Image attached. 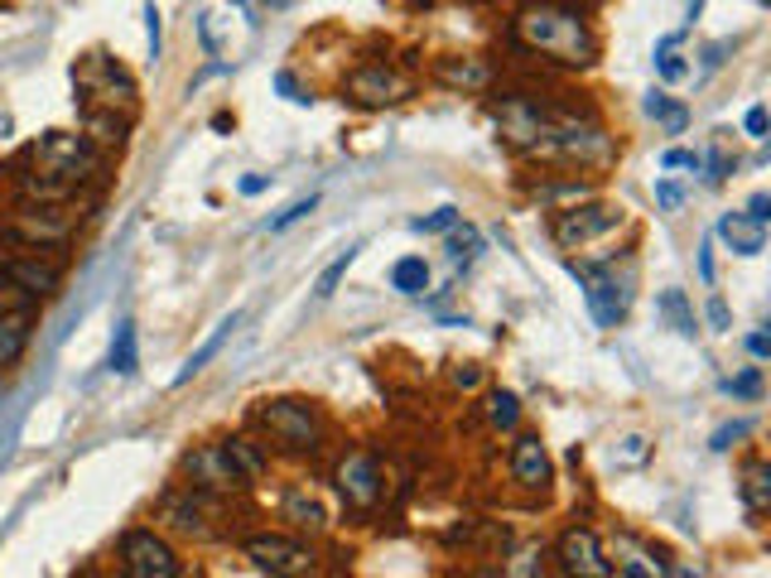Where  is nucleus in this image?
<instances>
[{
	"instance_id": "obj_1",
	"label": "nucleus",
	"mask_w": 771,
	"mask_h": 578,
	"mask_svg": "<svg viewBox=\"0 0 771 578\" xmlns=\"http://www.w3.org/2000/svg\"><path fill=\"white\" fill-rule=\"evenodd\" d=\"M516 43L531 53L550 58L560 68H593L599 63V34L584 20L579 6H564V0H531V6L516 10Z\"/></svg>"
},
{
	"instance_id": "obj_2",
	"label": "nucleus",
	"mask_w": 771,
	"mask_h": 578,
	"mask_svg": "<svg viewBox=\"0 0 771 578\" xmlns=\"http://www.w3.org/2000/svg\"><path fill=\"white\" fill-rule=\"evenodd\" d=\"M72 87L82 92V107H107V111L121 107L130 116L136 111V101H140L136 78H130V72L107 53H87L82 63L72 68Z\"/></svg>"
},
{
	"instance_id": "obj_3",
	"label": "nucleus",
	"mask_w": 771,
	"mask_h": 578,
	"mask_svg": "<svg viewBox=\"0 0 771 578\" xmlns=\"http://www.w3.org/2000/svg\"><path fill=\"white\" fill-rule=\"evenodd\" d=\"M256 425L270 434L285 454H314L324 444V419L309 400H260L256 405Z\"/></svg>"
},
{
	"instance_id": "obj_4",
	"label": "nucleus",
	"mask_w": 771,
	"mask_h": 578,
	"mask_svg": "<svg viewBox=\"0 0 771 578\" xmlns=\"http://www.w3.org/2000/svg\"><path fill=\"white\" fill-rule=\"evenodd\" d=\"M121 574H130V578H179L184 564H179V555H174V545L165 540V535L136 526V530L121 535Z\"/></svg>"
},
{
	"instance_id": "obj_5",
	"label": "nucleus",
	"mask_w": 771,
	"mask_h": 578,
	"mask_svg": "<svg viewBox=\"0 0 771 578\" xmlns=\"http://www.w3.org/2000/svg\"><path fill=\"white\" fill-rule=\"evenodd\" d=\"M241 555L270 578L314 574V564H318L314 549L304 540H289V535H251V540H241Z\"/></svg>"
},
{
	"instance_id": "obj_6",
	"label": "nucleus",
	"mask_w": 771,
	"mask_h": 578,
	"mask_svg": "<svg viewBox=\"0 0 771 578\" xmlns=\"http://www.w3.org/2000/svg\"><path fill=\"white\" fill-rule=\"evenodd\" d=\"M343 92L357 101V107H396V101H405L415 92V82L405 78V72L386 68V63H367L357 72H347L343 78Z\"/></svg>"
},
{
	"instance_id": "obj_7",
	"label": "nucleus",
	"mask_w": 771,
	"mask_h": 578,
	"mask_svg": "<svg viewBox=\"0 0 771 578\" xmlns=\"http://www.w3.org/2000/svg\"><path fill=\"white\" fill-rule=\"evenodd\" d=\"M6 237L24 241L29 251H49V246H68L72 222H68V217H58V212H53V202H39V208L29 202V208L14 212V222L6 227Z\"/></svg>"
},
{
	"instance_id": "obj_8",
	"label": "nucleus",
	"mask_w": 771,
	"mask_h": 578,
	"mask_svg": "<svg viewBox=\"0 0 771 578\" xmlns=\"http://www.w3.org/2000/svg\"><path fill=\"white\" fill-rule=\"evenodd\" d=\"M333 482H338L347 506H357V511H372L376 497H382V462H376L367 448H353V454L338 462Z\"/></svg>"
},
{
	"instance_id": "obj_9",
	"label": "nucleus",
	"mask_w": 771,
	"mask_h": 578,
	"mask_svg": "<svg viewBox=\"0 0 771 578\" xmlns=\"http://www.w3.org/2000/svg\"><path fill=\"white\" fill-rule=\"evenodd\" d=\"M555 559H560L564 574H584V578H607V574H613V559L603 555V540L589 526L564 530L560 545H555Z\"/></svg>"
},
{
	"instance_id": "obj_10",
	"label": "nucleus",
	"mask_w": 771,
	"mask_h": 578,
	"mask_svg": "<svg viewBox=\"0 0 771 578\" xmlns=\"http://www.w3.org/2000/svg\"><path fill=\"white\" fill-rule=\"evenodd\" d=\"M545 126H550V111L541 101L531 97H506L502 111H497V130L506 144H516V150H535V144L545 140Z\"/></svg>"
},
{
	"instance_id": "obj_11",
	"label": "nucleus",
	"mask_w": 771,
	"mask_h": 578,
	"mask_svg": "<svg viewBox=\"0 0 771 578\" xmlns=\"http://www.w3.org/2000/svg\"><path fill=\"white\" fill-rule=\"evenodd\" d=\"M579 285H584V299H589V313L599 328H617V318L627 313V295H622L617 275L613 270H599V266H574Z\"/></svg>"
},
{
	"instance_id": "obj_12",
	"label": "nucleus",
	"mask_w": 771,
	"mask_h": 578,
	"mask_svg": "<svg viewBox=\"0 0 771 578\" xmlns=\"http://www.w3.org/2000/svg\"><path fill=\"white\" fill-rule=\"evenodd\" d=\"M184 477H188V487H198V491H241V472L227 462L223 454V444H202L194 448V454L184 458Z\"/></svg>"
},
{
	"instance_id": "obj_13",
	"label": "nucleus",
	"mask_w": 771,
	"mask_h": 578,
	"mask_svg": "<svg viewBox=\"0 0 771 578\" xmlns=\"http://www.w3.org/2000/svg\"><path fill=\"white\" fill-rule=\"evenodd\" d=\"M622 222V208H607V202H589V208H570L555 217V241L560 246H584L603 231H613Z\"/></svg>"
},
{
	"instance_id": "obj_14",
	"label": "nucleus",
	"mask_w": 771,
	"mask_h": 578,
	"mask_svg": "<svg viewBox=\"0 0 771 578\" xmlns=\"http://www.w3.org/2000/svg\"><path fill=\"white\" fill-rule=\"evenodd\" d=\"M208 491H198V487H188V491H169L165 501H159V520H165L169 530H179V535H194V540H208L212 526H208Z\"/></svg>"
},
{
	"instance_id": "obj_15",
	"label": "nucleus",
	"mask_w": 771,
	"mask_h": 578,
	"mask_svg": "<svg viewBox=\"0 0 771 578\" xmlns=\"http://www.w3.org/2000/svg\"><path fill=\"white\" fill-rule=\"evenodd\" d=\"M0 275H6L10 285H20L24 295H39V299L58 295V285H63V270H58V260H39V251L0 260Z\"/></svg>"
},
{
	"instance_id": "obj_16",
	"label": "nucleus",
	"mask_w": 771,
	"mask_h": 578,
	"mask_svg": "<svg viewBox=\"0 0 771 578\" xmlns=\"http://www.w3.org/2000/svg\"><path fill=\"white\" fill-rule=\"evenodd\" d=\"M512 482L526 487V491H545L555 482V462H550L541 434H521L512 444Z\"/></svg>"
},
{
	"instance_id": "obj_17",
	"label": "nucleus",
	"mask_w": 771,
	"mask_h": 578,
	"mask_svg": "<svg viewBox=\"0 0 771 578\" xmlns=\"http://www.w3.org/2000/svg\"><path fill=\"white\" fill-rule=\"evenodd\" d=\"M434 78L444 87H454V92H487V87L497 82V72H492L487 58H439V63H434Z\"/></svg>"
},
{
	"instance_id": "obj_18",
	"label": "nucleus",
	"mask_w": 771,
	"mask_h": 578,
	"mask_svg": "<svg viewBox=\"0 0 771 578\" xmlns=\"http://www.w3.org/2000/svg\"><path fill=\"white\" fill-rule=\"evenodd\" d=\"M613 574H636V578H661V574H675L671 564H665L656 549L642 545L636 535L622 530L617 535V564H613Z\"/></svg>"
},
{
	"instance_id": "obj_19",
	"label": "nucleus",
	"mask_w": 771,
	"mask_h": 578,
	"mask_svg": "<svg viewBox=\"0 0 771 578\" xmlns=\"http://www.w3.org/2000/svg\"><path fill=\"white\" fill-rule=\"evenodd\" d=\"M82 136L97 144V150H121L130 136V116H116L107 107H82Z\"/></svg>"
},
{
	"instance_id": "obj_20",
	"label": "nucleus",
	"mask_w": 771,
	"mask_h": 578,
	"mask_svg": "<svg viewBox=\"0 0 771 578\" xmlns=\"http://www.w3.org/2000/svg\"><path fill=\"white\" fill-rule=\"evenodd\" d=\"M719 237L729 241L738 256H762L767 251V222H758V217H748V212H729V217H723Z\"/></svg>"
},
{
	"instance_id": "obj_21",
	"label": "nucleus",
	"mask_w": 771,
	"mask_h": 578,
	"mask_svg": "<svg viewBox=\"0 0 771 578\" xmlns=\"http://www.w3.org/2000/svg\"><path fill=\"white\" fill-rule=\"evenodd\" d=\"M29 332H34V313L29 309H14V313H0V371L14 367L29 347Z\"/></svg>"
},
{
	"instance_id": "obj_22",
	"label": "nucleus",
	"mask_w": 771,
	"mask_h": 578,
	"mask_svg": "<svg viewBox=\"0 0 771 578\" xmlns=\"http://www.w3.org/2000/svg\"><path fill=\"white\" fill-rule=\"evenodd\" d=\"M223 454H227V462L231 468L241 472V482H260V477H266V454H260V448L251 444V439H241V434H231V439H223Z\"/></svg>"
},
{
	"instance_id": "obj_23",
	"label": "nucleus",
	"mask_w": 771,
	"mask_h": 578,
	"mask_svg": "<svg viewBox=\"0 0 771 578\" xmlns=\"http://www.w3.org/2000/svg\"><path fill=\"white\" fill-rule=\"evenodd\" d=\"M743 506H748V516H767L771 511V468L762 458H752L743 468Z\"/></svg>"
},
{
	"instance_id": "obj_24",
	"label": "nucleus",
	"mask_w": 771,
	"mask_h": 578,
	"mask_svg": "<svg viewBox=\"0 0 771 578\" xmlns=\"http://www.w3.org/2000/svg\"><path fill=\"white\" fill-rule=\"evenodd\" d=\"M237 323H241V313H231V318H223V323H217V332H212V338H208V342H202V347H198V352H194V357H188V361H184V371H179V376H174V386L194 381V376H198L202 367H208V361H212L217 352H223V342L231 338V328H237Z\"/></svg>"
},
{
	"instance_id": "obj_25",
	"label": "nucleus",
	"mask_w": 771,
	"mask_h": 578,
	"mask_svg": "<svg viewBox=\"0 0 771 578\" xmlns=\"http://www.w3.org/2000/svg\"><path fill=\"white\" fill-rule=\"evenodd\" d=\"M280 516L289 520V526H299V530H324L328 526V511L309 497V491H289V497L280 501Z\"/></svg>"
},
{
	"instance_id": "obj_26",
	"label": "nucleus",
	"mask_w": 771,
	"mask_h": 578,
	"mask_svg": "<svg viewBox=\"0 0 771 578\" xmlns=\"http://www.w3.org/2000/svg\"><path fill=\"white\" fill-rule=\"evenodd\" d=\"M483 415H487V425L497 429V434H512L521 425V400L512 396V390H487Z\"/></svg>"
},
{
	"instance_id": "obj_27",
	"label": "nucleus",
	"mask_w": 771,
	"mask_h": 578,
	"mask_svg": "<svg viewBox=\"0 0 771 578\" xmlns=\"http://www.w3.org/2000/svg\"><path fill=\"white\" fill-rule=\"evenodd\" d=\"M425 285H429L425 256H401L391 266V289H401V295H425Z\"/></svg>"
},
{
	"instance_id": "obj_28",
	"label": "nucleus",
	"mask_w": 771,
	"mask_h": 578,
	"mask_svg": "<svg viewBox=\"0 0 771 578\" xmlns=\"http://www.w3.org/2000/svg\"><path fill=\"white\" fill-rule=\"evenodd\" d=\"M656 309H661L665 318H671V328H675V332H685V338H694V328H700V323H694V313H690V303H685V289H661V295H656Z\"/></svg>"
},
{
	"instance_id": "obj_29",
	"label": "nucleus",
	"mask_w": 771,
	"mask_h": 578,
	"mask_svg": "<svg viewBox=\"0 0 771 578\" xmlns=\"http://www.w3.org/2000/svg\"><path fill=\"white\" fill-rule=\"evenodd\" d=\"M111 371L116 376H136V323H121L111 338Z\"/></svg>"
},
{
	"instance_id": "obj_30",
	"label": "nucleus",
	"mask_w": 771,
	"mask_h": 578,
	"mask_svg": "<svg viewBox=\"0 0 771 578\" xmlns=\"http://www.w3.org/2000/svg\"><path fill=\"white\" fill-rule=\"evenodd\" d=\"M646 116H656V121L671 130V136H680V130H685V121H690V111L680 107V101H671L665 92H651V97H646Z\"/></svg>"
},
{
	"instance_id": "obj_31",
	"label": "nucleus",
	"mask_w": 771,
	"mask_h": 578,
	"mask_svg": "<svg viewBox=\"0 0 771 578\" xmlns=\"http://www.w3.org/2000/svg\"><path fill=\"white\" fill-rule=\"evenodd\" d=\"M357 251H362V246H347V251H343V256H338V260H333V266L324 270V280H318V289H314L318 299H333V295H338V280L347 275V266H353V260H357Z\"/></svg>"
},
{
	"instance_id": "obj_32",
	"label": "nucleus",
	"mask_w": 771,
	"mask_h": 578,
	"mask_svg": "<svg viewBox=\"0 0 771 578\" xmlns=\"http://www.w3.org/2000/svg\"><path fill=\"white\" fill-rule=\"evenodd\" d=\"M656 72H661V82H680V78H685V63H680V53H675V39H665V43H661V53H656Z\"/></svg>"
},
{
	"instance_id": "obj_33",
	"label": "nucleus",
	"mask_w": 771,
	"mask_h": 578,
	"mask_svg": "<svg viewBox=\"0 0 771 578\" xmlns=\"http://www.w3.org/2000/svg\"><path fill=\"white\" fill-rule=\"evenodd\" d=\"M748 434H752V419H733V425H723L714 439H709V448H714V454H729V448L738 439H748Z\"/></svg>"
},
{
	"instance_id": "obj_34",
	"label": "nucleus",
	"mask_w": 771,
	"mask_h": 578,
	"mask_svg": "<svg viewBox=\"0 0 771 578\" xmlns=\"http://www.w3.org/2000/svg\"><path fill=\"white\" fill-rule=\"evenodd\" d=\"M318 208V193H309V198H299V202H289V208L280 212V217H275V222H270V231H285V227H295V222H304V217H309Z\"/></svg>"
},
{
	"instance_id": "obj_35",
	"label": "nucleus",
	"mask_w": 771,
	"mask_h": 578,
	"mask_svg": "<svg viewBox=\"0 0 771 578\" xmlns=\"http://www.w3.org/2000/svg\"><path fill=\"white\" fill-rule=\"evenodd\" d=\"M145 39H150V58H159V49H165V20H159L155 0L145 6Z\"/></svg>"
},
{
	"instance_id": "obj_36",
	"label": "nucleus",
	"mask_w": 771,
	"mask_h": 578,
	"mask_svg": "<svg viewBox=\"0 0 771 578\" xmlns=\"http://www.w3.org/2000/svg\"><path fill=\"white\" fill-rule=\"evenodd\" d=\"M448 227H458V212L454 208H439L434 217H415V231H448Z\"/></svg>"
},
{
	"instance_id": "obj_37",
	"label": "nucleus",
	"mask_w": 771,
	"mask_h": 578,
	"mask_svg": "<svg viewBox=\"0 0 771 578\" xmlns=\"http://www.w3.org/2000/svg\"><path fill=\"white\" fill-rule=\"evenodd\" d=\"M448 381H454L458 390H477V386H483V371H477L473 361H458V367L448 371Z\"/></svg>"
},
{
	"instance_id": "obj_38",
	"label": "nucleus",
	"mask_w": 771,
	"mask_h": 578,
	"mask_svg": "<svg viewBox=\"0 0 771 578\" xmlns=\"http://www.w3.org/2000/svg\"><path fill=\"white\" fill-rule=\"evenodd\" d=\"M729 390H733V396H758V390H762V371L752 367V371H743V376H733Z\"/></svg>"
},
{
	"instance_id": "obj_39",
	"label": "nucleus",
	"mask_w": 771,
	"mask_h": 578,
	"mask_svg": "<svg viewBox=\"0 0 771 578\" xmlns=\"http://www.w3.org/2000/svg\"><path fill=\"white\" fill-rule=\"evenodd\" d=\"M661 165H665V169H700L704 159L694 155V150H665V155H661Z\"/></svg>"
},
{
	"instance_id": "obj_40",
	"label": "nucleus",
	"mask_w": 771,
	"mask_h": 578,
	"mask_svg": "<svg viewBox=\"0 0 771 578\" xmlns=\"http://www.w3.org/2000/svg\"><path fill=\"white\" fill-rule=\"evenodd\" d=\"M275 87H280V92H285L289 101H299V107H309V101H314V97L304 92V87H299L295 78H289V72H275Z\"/></svg>"
},
{
	"instance_id": "obj_41",
	"label": "nucleus",
	"mask_w": 771,
	"mask_h": 578,
	"mask_svg": "<svg viewBox=\"0 0 771 578\" xmlns=\"http://www.w3.org/2000/svg\"><path fill=\"white\" fill-rule=\"evenodd\" d=\"M656 202H661V208H665V212H675V208H680V202H685V193H680V188H675V183H656Z\"/></svg>"
},
{
	"instance_id": "obj_42",
	"label": "nucleus",
	"mask_w": 771,
	"mask_h": 578,
	"mask_svg": "<svg viewBox=\"0 0 771 578\" xmlns=\"http://www.w3.org/2000/svg\"><path fill=\"white\" fill-rule=\"evenodd\" d=\"M743 126H748L752 140H762V136H767V107H752V111L743 116Z\"/></svg>"
},
{
	"instance_id": "obj_43",
	"label": "nucleus",
	"mask_w": 771,
	"mask_h": 578,
	"mask_svg": "<svg viewBox=\"0 0 771 578\" xmlns=\"http://www.w3.org/2000/svg\"><path fill=\"white\" fill-rule=\"evenodd\" d=\"M709 169H714V173H709V179L723 183V179H729V173H733V159L723 155V150H714V155H709Z\"/></svg>"
},
{
	"instance_id": "obj_44",
	"label": "nucleus",
	"mask_w": 771,
	"mask_h": 578,
	"mask_svg": "<svg viewBox=\"0 0 771 578\" xmlns=\"http://www.w3.org/2000/svg\"><path fill=\"white\" fill-rule=\"evenodd\" d=\"M709 323H714L719 332H729L733 318H729V303H723V299H709Z\"/></svg>"
},
{
	"instance_id": "obj_45",
	"label": "nucleus",
	"mask_w": 771,
	"mask_h": 578,
	"mask_svg": "<svg viewBox=\"0 0 771 578\" xmlns=\"http://www.w3.org/2000/svg\"><path fill=\"white\" fill-rule=\"evenodd\" d=\"M748 352L758 357V361H767V357H771V338H767V332H752V338H748Z\"/></svg>"
},
{
	"instance_id": "obj_46",
	"label": "nucleus",
	"mask_w": 771,
	"mask_h": 578,
	"mask_svg": "<svg viewBox=\"0 0 771 578\" xmlns=\"http://www.w3.org/2000/svg\"><path fill=\"white\" fill-rule=\"evenodd\" d=\"M709 251H714V246L704 241V246H700V280H704V285H714V256H709Z\"/></svg>"
},
{
	"instance_id": "obj_47",
	"label": "nucleus",
	"mask_w": 771,
	"mask_h": 578,
	"mask_svg": "<svg viewBox=\"0 0 771 578\" xmlns=\"http://www.w3.org/2000/svg\"><path fill=\"white\" fill-rule=\"evenodd\" d=\"M748 217H758V222H767V217H771V198H767V193H752Z\"/></svg>"
},
{
	"instance_id": "obj_48",
	"label": "nucleus",
	"mask_w": 771,
	"mask_h": 578,
	"mask_svg": "<svg viewBox=\"0 0 771 578\" xmlns=\"http://www.w3.org/2000/svg\"><path fill=\"white\" fill-rule=\"evenodd\" d=\"M266 188H270V179H266V173H251V179H241V193H246V198L266 193Z\"/></svg>"
},
{
	"instance_id": "obj_49",
	"label": "nucleus",
	"mask_w": 771,
	"mask_h": 578,
	"mask_svg": "<svg viewBox=\"0 0 771 578\" xmlns=\"http://www.w3.org/2000/svg\"><path fill=\"white\" fill-rule=\"evenodd\" d=\"M617 458V454H613ZM646 458V439H627V454H622L617 462H642Z\"/></svg>"
},
{
	"instance_id": "obj_50",
	"label": "nucleus",
	"mask_w": 771,
	"mask_h": 578,
	"mask_svg": "<svg viewBox=\"0 0 771 578\" xmlns=\"http://www.w3.org/2000/svg\"><path fill=\"white\" fill-rule=\"evenodd\" d=\"M10 130H14V121H10V111H0V140H6V136H10Z\"/></svg>"
},
{
	"instance_id": "obj_51",
	"label": "nucleus",
	"mask_w": 771,
	"mask_h": 578,
	"mask_svg": "<svg viewBox=\"0 0 771 578\" xmlns=\"http://www.w3.org/2000/svg\"><path fill=\"white\" fill-rule=\"evenodd\" d=\"M700 10H704V0H690V20H700Z\"/></svg>"
}]
</instances>
